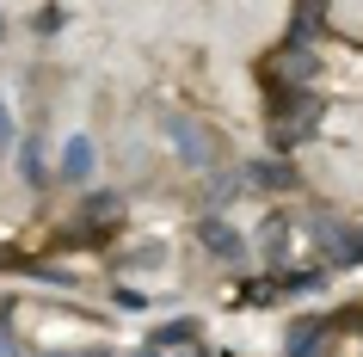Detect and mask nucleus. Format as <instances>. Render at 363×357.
Returning a JSON list of instances; mask_svg holds the SVG:
<instances>
[{
	"mask_svg": "<svg viewBox=\"0 0 363 357\" xmlns=\"http://www.w3.org/2000/svg\"><path fill=\"white\" fill-rule=\"evenodd\" d=\"M326 246V265H363V222H339V216H320L314 222Z\"/></svg>",
	"mask_w": 363,
	"mask_h": 357,
	"instance_id": "nucleus-1",
	"label": "nucleus"
},
{
	"mask_svg": "<svg viewBox=\"0 0 363 357\" xmlns=\"http://www.w3.org/2000/svg\"><path fill=\"white\" fill-rule=\"evenodd\" d=\"M197 241L210 246L216 259H247V234H240V228H228L222 216H203V222H197Z\"/></svg>",
	"mask_w": 363,
	"mask_h": 357,
	"instance_id": "nucleus-2",
	"label": "nucleus"
},
{
	"mask_svg": "<svg viewBox=\"0 0 363 357\" xmlns=\"http://www.w3.org/2000/svg\"><path fill=\"white\" fill-rule=\"evenodd\" d=\"M93 167H99V148L86 142V136H68V148H62V167H56V179L80 185V179H93Z\"/></svg>",
	"mask_w": 363,
	"mask_h": 357,
	"instance_id": "nucleus-3",
	"label": "nucleus"
},
{
	"mask_svg": "<svg viewBox=\"0 0 363 357\" xmlns=\"http://www.w3.org/2000/svg\"><path fill=\"white\" fill-rule=\"evenodd\" d=\"M172 142H179V148H185V160H191V167H210V160H216V148H210V136L197 130L191 117H172Z\"/></svg>",
	"mask_w": 363,
	"mask_h": 357,
	"instance_id": "nucleus-4",
	"label": "nucleus"
},
{
	"mask_svg": "<svg viewBox=\"0 0 363 357\" xmlns=\"http://www.w3.org/2000/svg\"><path fill=\"white\" fill-rule=\"evenodd\" d=\"M326 333H333V320H296V326H289V345H284V357H314Z\"/></svg>",
	"mask_w": 363,
	"mask_h": 357,
	"instance_id": "nucleus-5",
	"label": "nucleus"
},
{
	"mask_svg": "<svg viewBox=\"0 0 363 357\" xmlns=\"http://www.w3.org/2000/svg\"><path fill=\"white\" fill-rule=\"evenodd\" d=\"M240 179H247V185H265V191H289L296 185V167H289V160H252Z\"/></svg>",
	"mask_w": 363,
	"mask_h": 357,
	"instance_id": "nucleus-6",
	"label": "nucleus"
},
{
	"mask_svg": "<svg viewBox=\"0 0 363 357\" xmlns=\"http://www.w3.org/2000/svg\"><path fill=\"white\" fill-rule=\"evenodd\" d=\"M19 179L25 185H50V167H43V142H19Z\"/></svg>",
	"mask_w": 363,
	"mask_h": 357,
	"instance_id": "nucleus-7",
	"label": "nucleus"
},
{
	"mask_svg": "<svg viewBox=\"0 0 363 357\" xmlns=\"http://www.w3.org/2000/svg\"><path fill=\"white\" fill-rule=\"evenodd\" d=\"M148 345H154V351H167V345H179V351H185V345H197V320H167V326H154Z\"/></svg>",
	"mask_w": 363,
	"mask_h": 357,
	"instance_id": "nucleus-8",
	"label": "nucleus"
},
{
	"mask_svg": "<svg viewBox=\"0 0 363 357\" xmlns=\"http://www.w3.org/2000/svg\"><path fill=\"white\" fill-rule=\"evenodd\" d=\"M117 209H123V197H117V191H93V197L80 204V216L105 228V222H117Z\"/></svg>",
	"mask_w": 363,
	"mask_h": 357,
	"instance_id": "nucleus-9",
	"label": "nucleus"
},
{
	"mask_svg": "<svg viewBox=\"0 0 363 357\" xmlns=\"http://www.w3.org/2000/svg\"><path fill=\"white\" fill-rule=\"evenodd\" d=\"M62 25H68V13H62V6H43V13H31V31H43V38H50V31H62Z\"/></svg>",
	"mask_w": 363,
	"mask_h": 357,
	"instance_id": "nucleus-10",
	"label": "nucleus"
},
{
	"mask_svg": "<svg viewBox=\"0 0 363 357\" xmlns=\"http://www.w3.org/2000/svg\"><path fill=\"white\" fill-rule=\"evenodd\" d=\"M284 75H289V80H308V75H314V62H308L302 50H289V62H284Z\"/></svg>",
	"mask_w": 363,
	"mask_h": 357,
	"instance_id": "nucleus-11",
	"label": "nucleus"
},
{
	"mask_svg": "<svg viewBox=\"0 0 363 357\" xmlns=\"http://www.w3.org/2000/svg\"><path fill=\"white\" fill-rule=\"evenodd\" d=\"M13 142V117H6V105H0V148Z\"/></svg>",
	"mask_w": 363,
	"mask_h": 357,
	"instance_id": "nucleus-12",
	"label": "nucleus"
},
{
	"mask_svg": "<svg viewBox=\"0 0 363 357\" xmlns=\"http://www.w3.org/2000/svg\"><path fill=\"white\" fill-rule=\"evenodd\" d=\"M56 357H111V351H56Z\"/></svg>",
	"mask_w": 363,
	"mask_h": 357,
	"instance_id": "nucleus-13",
	"label": "nucleus"
},
{
	"mask_svg": "<svg viewBox=\"0 0 363 357\" xmlns=\"http://www.w3.org/2000/svg\"><path fill=\"white\" fill-rule=\"evenodd\" d=\"M135 357H167V351H154V345H142V351H135Z\"/></svg>",
	"mask_w": 363,
	"mask_h": 357,
	"instance_id": "nucleus-14",
	"label": "nucleus"
},
{
	"mask_svg": "<svg viewBox=\"0 0 363 357\" xmlns=\"http://www.w3.org/2000/svg\"><path fill=\"white\" fill-rule=\"evenodd\" d=\"M179 357H203V351H191V345H185V351H179Z\"/></svg>",
	"mask_w": 363,
	"mask_h": 357,
	"instance_id": "nucleus-15",
	"label": "nucleus"
}]
</instances>
